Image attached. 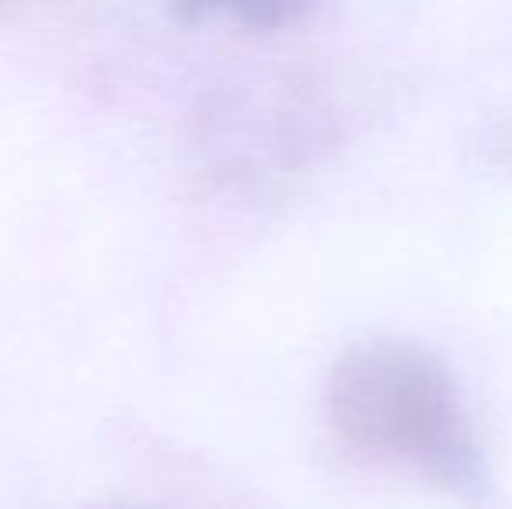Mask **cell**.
<instances>
[{
    "label": "cell",
    "mask_w": 512,
    "mask_h": 509,
    "mask_svg": "<svg viewBox=\"0 0 512 509\" xmlns=\"http://www.w3.org/2000/svg\"><path fill=\"white\" fill-rule=\"evenodd\" d=\"M328 415L359 450L408 457L436 482L478 499L488 471L446 367L411 342H359L335 363Z\"/></svg>",
    "instance_id": "1"
},
{
    "label": "cell",
    "mask_w": 512,
    "mask_h": 509,
    "mask_svg": "<svg viewBox=\"0 0 512 509\" xmlns=\"http://www.w3.org/2000/svg\"><path fill=\"white\" fill-rule=\"evenodd\" d=\"M241 21L248 25H283V21L297 18L304 7L300 4H283V0H255V4H237L230 7Z\"/></svg>",
    "instance_id": "2"
}]
</instances>
